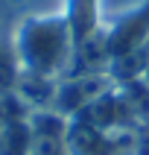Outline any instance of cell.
<instances>
[{
  "instance_id": "obj_1",
  "label": "cell",
  "mask_w": 149,
  "mask_h": 155,
  "mask_svg": "<svg viewBox=\"0 0 149 155\" xmlns=\"http://www.w3.org/2000/svg\"><path fill=\"white\" fill-rule=\"evenodd\" d=\"M70 41V26L61 18L26 21L18 35V53L32 73H53L59 70Z\"/></svg>"
},
{
  "instance_id": "obj_2",
  "label": "cell",
  "mask_w": 149,
  "mask_h": 155,
  "mask_svg": "<svg viewBox=\"0 0 149 155\" xmlns=\"http://www.w3.org/2000/svg\"><path fill=\"white\" fill-rule=\"evenodd\" d=\"M0 147H3V132H0Z\"/></svg>"
}]
</instances>
